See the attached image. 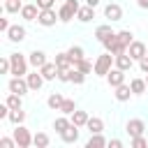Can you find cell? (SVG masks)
Wrapping results in <instances>:
<instances>
[{
	"instance_id": "obj_17",
	"label": "cell",
	"mask_w": 148,
	"mask_h": 148,
	"mask_svg": "<svg viewBox=\"0 0 148 148\" xmlns=\"http://www.w3.org/2000/svg\"><path fill=\"white\" fill-rule=\"evenodd\" d=\"M37 16H39V7H37V2L23 5V9H21V18H23V21H37Z\"/></svg>"
},
{
	"instance_id": "obj_45",
	"label": "cell",
	"mask_w": 148,
	"mask_h": 148,
	"mask_svg": "<svg viewBox=\"0 0 148 148\" xmlns=\"http://www.w3.org/2000/svg\"><path fill=\"white\" fill-rule=\"evenodd\" d=\"M9 25H12V23H9V18H0V30H2V32H7V30H9Z\"/></svg>"
},
{
	"instance_id": "obj_4",
	"label": "cell",
	"mask_w": 148,
	"mask_h": 148,
	"mask_svg": "<svg viewBox=\"0 0 148 148\" xmlns=\"http://www.w3.org/2000/svg\"><path fill=\"white\" fill-rule=\"evenodd\" d=\"M111 67H113V53L104 51V53L97 56V60H95V76H106Z\"/></svg>"
},
{
	"instance_id": "obj_11",
	"label": "cell",
	"mask_w": 148,
	"mask_h": 148,
	"mask_svg": "<svg viewBox=\"0 0 148 148\" xmlns=\"http://www.w3.org/2000/svg\"><path fill=\"white\" fill-rule=\"evenodd\" d=\"M127 53H130V56H132V58H134V60L139 62V60H141V58H143V56L148 53V46H146L143 42H139V39H134V42H132V44L127 46Z\"/></svg>"
},
{
	"instance_id": "obj_9",
	"label": "cell",
	"mask_w": 148,
	"mask_h": 148,
	"mask_svg": "<svg viewBox=\"0 0 148 148\" xmlns=\"http://www.w3.org/2000/svg\"><path fill=\"white\" fill-rule=\"evenodd\" d=\"M28 62H30V67H32V69H42L49 60H46V53H44V51L35 49V51H30V53H28Z\"/></svg>"
},
{
	"instance_id": "obj_37",
	"label": "cell",
	"mask_w": 148,
	"mask_h": 148,
	"mask_svg": "<svg viewBox=\"0 0 148 148\" xmlns=\"http://www.w3.org/2000/svg\"><path fill=\"white\" fill-rule=\"evenodd\" d=\"M130 146H132V148H146V146H148V139H146L143 134H141V136H132V139H130Z\"/></svg>"
},
{
	"instance_id": "obj_39",
	"label": "cell",
	"mask_w": 148,
	"mask_h": 148,
	"mask_svg": "<svg viewBox=\"0 0 148 148\" xmlns=\"http://www.w3.org/2000/svg\"><path fill=\"white\" fill-rule=\"evenodd\" d=\"M0 148H18V146H16V139L14 136H2L0 139Z\"/></svg>"
},
{
	"instance_id": "obj_31",
	"label": "cell",
	"mask_w": 148,
	"mask_h": 148,
	"mask_svg": "<svg viewBox=\"0 0 148 148\" xmlns=\"http://www.w3.org/2000/svg\"><path fill=\"white\" fill-rule=\"evenodd\" d=\"M21 9H23L21 0H5V12L7 14H21Z\"/></svg>"
},
{
	"instance_id": "obj_43",
	"label": "cell",
	"mask_w": 148,
	"mask_h": 148,
	"mask_svg": "<svg viewBox=\"0 0 148 148\" xmlns=\"http://www.w3.org/2000/svg\"><path fill=\"white\" fill-rule=\"evenodd\" d=\"M9 111H12V109H9L7 104H0V120H7V118H9Z\"/></svg>"
},
{
	"instance_id": "obj_42",
	"label": "cell",
	"mask_w": 148,
	"mask_h": 148,
	"mask_svg": "<svg viewBox=\"0 0 148 148\" xmlns=\"http://www.w3.org/2000/svg\"><path fill=\"white\" fill-rule=\"evenodd\" d=\"M113 42H116V32L113 35H109L104 42H102V46H104V51H111V46H113Z\"/></svg>"
},
{
	"instance_id": "obj_46",
	"label": "cell",
	"mask_w": 148,
	"mask_h": 148,
	"mask_svg": "<svg viewBox=\"0 0 148 148\" xmlns=\"http://www.w3.org/2000/svg\"><path fill=\"white\" fill-rule=\"evenodd\" d=\"M109 146L111 148H123V141L120 139H109Z\"/></svg>"
},
{
	"instance_id": "obj_33",
	"label": "cell",
	"mask_w": 148,
	"mask_h": 148,
	"mask_svg": "<svg viewBox=\"0 0 148 148\" xmlns=\"http://www.w3.org/2000/svg\"><path fill=\"white\" fill-rule=\"evenodd\" d=\"M74 67H76V69H81L83 74H90V72H95V62H90L88 58H81L79 62H74Z\"/></svg>"
},
{
	"instance_id": "obj_35",
	"label": "cell",
	"mask_w": 148,
	"mask_h": 148,
	"mask_svg": "<svg viewBox=\"0 0 148 148\" xmlns=\"http://www.w3.org/2000/svg\"><path fill=\"white\" fill-rule=\"evenodd\" d=\"M67 53H69L72 62H79L81 58H86V51H83L81 46H69V49H67Z\"/></svg>"
},
{
	"instance_id": "obj_18",
	"label": "cell",
	"mask_w": 148,
	"mask_h": 148,
	"mask_svg": "<svg viewBox=\"0 0 148 148\" xmlns=\"http://www.w3.org/2000/svg\"><path fill=\"white\" fill-rule=\"evenodd\" d=\"M86 130H88L90 134H99V132H104V120H102L99 116H90L88 123H86Z\"/></svg>"
},
{
	"instance_id": "obj_7",
	"label": "cell",
	"mask_w": 148,
	"mask_h": 148,
	"mask_svg": "<svg viewBox=\"0 0 148 148\" xmlns=\"http://www.w3.org/2000/svg\"><path fill=\"white\" fill-rule=\"evenodd\" d=\"M125 132L130 134V139H132V136H141V134L146 132V123H143L141 118H130V120L125 123Z\"/></svg>"
},
{
	"instance_id": "obj_24",
	"label": "cell",
	"mask_w": 148,
	"mask_h": 148,
	"mask_svg": "<svg viewBox=\"0 0 148 148\" xmlns=\"http://www.w3.org/2000/svg\"><path fill=\"white\" fill-rule=\"evenodd\" d=\"M56 65H58L60 69H69V67H74V62H72V58H69V53H67V51L56 53Z\"/></svg>"
},
{
	"instance_id": "obj_41",
	"label": "cell",
	"mask_w": 148,
	"mask_h": 148,
	"mask_svg": "<svg viewBox=\"0 0 148 148\" xmlns=\"http://www.w3.org/2000/svg\"><path fill=\"white\" fill-rule=\"evenodd\" d=\"M35 2L39 9H53V5H56V0H35Z\"/></svg>"
},
{
	"instance_id": "obj_23",
	"label": "cell",
	"mask_w": 148,
	"mask_h": 148,
	"mask_svg": "<svg viewBox=\"0 0 148 148\" xmlns=\"http://www.w3.org/2000/svg\"><path fill=\"white\" fill-rule=\"evenodd\" d=\"M104 146H109V139H104L102 132L99 134H90V139L86 141V148H104Z\"/></svg>"
},
{
	"instance_id": "obj_2",
	"label": "cell",
	"mask_w": 148,
	"mask_h": 148,
	"mask_svg": "<svg viewBox=\"0 0 148 148\" xmlns=\"http://www.w3.org/2000/svg\"><path fill=\"white\" fill-rule=\"evenodd\" d=\"M79 9H81V5H79V0H65V2L60 5V9H58V16H60V23H69L72 18H76V14H79Z\"/></svg>"
},
{
	"instance_id": "obj_19",
	"label": "cell",
	"mask_w": 148,
	"mask_h": 148,
	"mask_svg": "<svg viewBox=\"0 0 148 148\" xmlns=\"http://www.w3.org/2000/svg\"><path fill=\"white\" fill-rule=\"evenodd\" d=\"M113 32H116V30H113L109 23H102V25H97V28H95V35H92V37H95V39L102 44V42H104L109 35H113Z\"/></svg>"
},
{
	"instance_id": "obj_21",
	"label": "cell",
	"mask_w": 148,
	"mask_h": 148,
	"mask_svg": "<svg viewBox=\"0 0 148 148\" xmlns=\"http://www.w3.org/2000/svg\"><path fill=\"white\" fill-rule=\"evenodd\" d=\"M62 102H65V95H62V92H51V95L46 97V106L53 109V111H60Z\"/></svg>"
},
{
	"instance_id": "obj_47",
	"label": "cell",
	"mask_w": 148,
	"mask_h": 148,
	"mask_svg": "<svg viewBox=\"0 0 148 148\" xmlns=\"http://www.w3.org/2000/svg\"><path fill=\"white\" fill-rule=\"evenodd\" d=\"M136 5H139V9H148V0H136Z\"/></svg>"
},
{
	"instance_id": "obj_22",
	"label": "cell",
	"mask_w": 148,
	"mask_h": 148,
	"mask_svg": "<svg viewBox=\"0 0 148 148\" xmlns=\"http://www.w3.org/2000/svg\"><path fill=\"white\" fill-rule=\"evenodd\" d=\"M76 18H79L81 23H90V21L95 18V7H90V5H83V7L79 9Z\"/></svg>"
},
{
	"instance_id": "obj_36",
	"label": "cell",
	"mask_w": 148,
	"mask_h": 148,
	"mask_svg": "<svg viewBox=\"0 0 148 148\" xmlns=\"http://www.w3.org/2000/svg\"><path fill=\"white\" fill-rule=\"evenodd\" d=\"M74 111H76V104H74V99L65 97V102H62V106H60V113H65V116H72Z\"/></svg>"
},
{
	"instance_id": "obj_8",
	"label": "cell",
	"mask_w": 148,
	"mask_h": 148,
	"mask_svg": "<svg viewBox=\"0 0 148 148\" xmlns=\"http://www.w3.org/2000/svg\"><path fill=\"white\" fill-rule=\"evenodd\" d=\"M25 35H28V30H25V25H18V23H14V25H9V30L5 32V37H7L9 42H14V44H18V42H23V39H25Z\"/></svg>"
},
{
	"instance_id": "obj_6",
	"label": "cell",
	"mask_w": 148,
	"mask_h": 148,
	"mask_svg": "<svg viewBox=\"0 0 148 148\" xmlns=\"http://www.w3.org/2000/svg\"><path fill=\"white\" fill-rule=\"evenodd\" d=\"M7 90H9V92H16V95L23 97L25 92H30V86H28L25 76H12L9 83H7Z\"/></svg>"
},
{
	"instance_id": "obj_25",
	"label": "cell",
	"mask_w": 148,
	"mask_h": 148,
	"mask_svg": "<svg viewBox=\"0 0 148 148\" xmlns=\"http://www.w3.org/2000/svg\"><path fill=\"white\" fill-rule=\"evenodd\" d=\"M69 125H72V118H69V116H65V113H62V116H58V118L53 120V130H56L58 134H60V132H65Z\"/></svg>"
},
{
	"instance_id": "obj_49",
	"label": "cell",
	"mask_w": 148,
	"mask_h": 148,
	"mask_svg": "<svg viewBox=\"0 0 148 148\" xmlns=\"http://www.w3.org/2000/svg\"><path fill=\"white\" fill-rule=\"evenodd\" d=\"M146 83H148V74H146Z\"/></svg>"
},
{
	"instance_id": "obj_29",
	"label": "cell",
	"mask_w": 148,
	"mask_h": 148,
	"mask_svg": "<svg viewBox=\"0 0 148 148\" xmlns=\"http://www.w3.org/2000/svg\"><path fill=\"white\" fill-rule=\"evenodd\" d=\"M69 118H72V123H74V125L86 127V123H88V118H90V116H88V111H79V109H76V111L69 116Z\"/></svg>"
},
{
	"instance_id": "obj_40",
	"label": "cell",
	"mask_w": 148,
	"mask_h": 148,
	"mask_svg": "<svg viewBox=\"0 0 148 148\" xmlns=\"http://www.w3.org/2000/svg\"><path fill=\"white\" fill-rule=\"evenodd\" d=\"M72 69V67H69ZM69 69H60L58 67V81L60 83H69Z\"/></svg>"
},
{
	"instance_id": "obj_38",
	"label": "cell",
	"mask_w": 148,
	"mask_h": 148,
	"mask_svg": "<svg viewBox=\"0 0 148 148\" xmlns=\"http://www.w3.org/2000/svg\"><path fill=\"white\" fill-rule=\"evenodd\" d=\"M9 72H12V60H9V56H5L0 60V74H9Z\"/></svg>"
},
{
	"instance_id": "obj_44",
	"label": "cell",
	"mask_w": 148,
	"mask_h": 148,
	"mask_svg": "<svg viewBox=\"0 0 148 148\" xmlns=\"http://www.w3.org/2000/svg\"><path fill=\"white\" fill-rule=\"evenodd\" d=\"M139 67H141V72H143V74H148V53L139 60Z\"/></svg>"
},
{
	"instance_id": "obj_48",
	"label": "cell",
	"mask_w": 148,
	"mask_h": 148,
	"mask_svg": "<svg viewBox=\"0 0 148 148\" xmlns=\"http://www.w3.org/2000/svg\"><path fill=\"white\" fill-rule=\"evenodd\" d=\"M86 5H90V7H97V5H99V0H86Z\"/></svg>"
},
{
	"instance_id": "obj_13",
	"label": "cell",
	"mask_w": 148,
	"mask_h": 148,
	"mask_svg": "<svg viewBox=\"0 0 148 148\" xmlns=\"http://www.w3.org/2000/svg\"><path fill=\"white\" fill-rule=\"evenodd\" d=\"M113 65H116L118 69H123V72H130L132 65H134V58L125 51V53H120V56H113Z\"/></svg>"
},
{
	"instance_id": "obj_3",
	"label": "cell",
	"mask_w": 148,
	"mask_h": 148,
	"mask_svg": "<svg viewBox=\"0 0 148 148\" xmlns=\"http://www.w3.org/2000/svg\"><path fill=\"white\" fill-rule=\"evenodd\" d=\"M12 136L16 139V146H18V148H30V146H32V134H30V130H28L23 123L12 130Z\"/></svg>"
},
{
	"instance_id": "obj_34",
	"label": "cell",
	"mask_w": 148,
	"mask_h": 148,
	"mask_svg": "<svg viewBox=\"0 0 148 148\" xmlns=\"http://www.w3.org/2000/svg\"><path fill=\"white\" fill-rule=\"evenodd\" d=\"M83 81H86V74H83L81 69L72 67V69H69V83H74V86H81Z\"/></svg>"
},
{
	"instance_id": "obj_12",
	"label": "cell",
	"mask_w": 148,
	"mask_h": 148,
	"mask_svg": "<svg viewBox=\"0 0 148 148\" xmlns=\"http://www.w3.org/2000/svg\"><path fill=\"white\" fill-rule=\"evenodd\" d=\"M104 16L113 23V21H123V7L118 5V2H109L106 7H104Z\"/></svg>"
},
{
	"instance_id": "obj_14",
	"label": "cell",
	"mask_w": 148,
	"mask_h": 148,
	"mask_svg": "<svg viewBox=\"0 0 148 148\" xmlns=\"http://www.w3.org/2000/svg\"><path fill=\"white\" fill-rule=\"evenodd\" d=\"M106 83L111 86V88H116V86H120V83H125V72L123 69H118L116 65L109 69V74H106Z\"/></svg>"
},
{
	"instance_id": "obj_16",
	"label": "cell",
	"mask_w": 148,
	"mask_h": 148,
	"mask_svg": "<svg viewBox=\"0 0 148 148\" xmlns=\"http://www.w3.org/2000/svg\"><path fill=\"white\" fill-rule=\"evenodd\" d=\"M134 92H132V88H130V83H120V86H116L113 88V97L118 99V102H130V97H132Z\"/></svg>"
},
{
	"instance_id": "obj_32",
	"label": "cell",
	"mask_w": 148,
	"mask_h": 148,
	"mask_svg": "<svg viewBox=\"0 0 148 148\" xmlns=\"http://www.w3.org/2000/svg\"><path fill=\"white\" fill-rule=\"evenodd\" d=\"M118 42L127 49V46L134 42V32H132V30H118Z\"/></svg>"
},
{
	"instance_id": "obj_30",
	"label": "cell",
	"mask_w": 148,
	"mask_h": 148,
	"mask_svg": "<svg viewBox=\"0 0 148 148\" xmlns=\"http://www.w3.org/2000/svg\"><path fill=\"white\" fill-rule=\"evenodd\" d=\"M7 120L14 123V125H21V123H25V111H23V109H12Z\"/></svg>"
},
{
	"instance_id": "obj_27",
	"label": "cell",
	"mask_w": 148,
	"mask_h": 148,
	"mask_svg": "<svg viewBox=\"0 0 148 148\" xmlns=\"http://www.w3.org/2000/svg\"><path fill=\"white\" fill-rule=\"evenodd\" d=\"M130 88H132L134 95H143L148 90V83H146V79H132L130 81Z\"/></svg>"
},
{
	"instance_id": "obj_10",
	"label": "cell",
	"mask_w": 148,
	"mask_h": 148,
	"mask_svg": "<svg viewBox=\"0 0 148 148\" xmlns=\"http://www.w3.org/2000/svg\"><path fill=\"white\" fill-rule=\"evenodd\" d=\"M25 81H28L30 90H32V92H37V90L44 86V81H46V79L42 76V72H39V69H32V72H28V74H25Z\"/></svg>"
},
{
	"instance_id": "obj_1",
	"label": "cell",
	"mask_w": 148,
	"mask_h": 148,
	"mask_svg": "<svg viewBox=\"0 0 148 148\" xmlns=\"http://www.w3.org/2000/svg\"><path fill=\"white\" fill-rule=\"evenodd\" d=\"M9 60H12V76H25L28 74V67H30V62H28V56H23V53H9Z\"/></svg>"
},
{
	"instance_id": "obj_15",
	"label": "cell",
	"mask_w": 148,
	"mask_h": 148,
	"mask_svg": "<svg viewBox=\"0 0 148 148\" xmlns=\"http://www.w3.org/2000/svg\"><path fill=\"white\" fill-rule=\"evenodd\" d=\"M79 130H81V127L72 123L65 132H60V141H62V143H76V141H79Z\"/></svg>"
},
{
	"instance_id": "obj_28",
	"label": "cell",
	"mask_w": 148,
	"mask_h": 148,
	"mask_svg": "<svg viewBox=\"0 0 148 148\" xmlns=\"http://www.w3.org/2000/svg\"><path fill=\"white\" fill-rule=\"evenodd\" d=\"M5 104H7L9 109H23V97L16 95V92H9L7 99H5Z\"/></svg>"
},
{
	"instance_id": "obj_5",
	"label": "cell",
	"mask_w": 148,
	"mask_h": 148,
	"mask_svg": "<svg viewBox=\"0 0 148 148\" xmlns=\"http://www.w3.org/2000/svg\"><path fill=\"white\" fill-rule=\"evenodd\" d=\"M58 21H60V16H58V12H56V9H39L37 23H39L42 28H53Z\"/></svg>"
},
{
	"instance_id": "obj_20",
	"label": "cell",
	"mask_w": 148,
	"mask_h": 148,
	"mask_svg": "<svg viewBox=\"0 0 148 148\" xmlns=\"http://www.w3.org/2000/svg\"><path fill=\"white\" fill-rule=\"evenodd\" d=\"M39 72H42V76H44L46 81H56V79H58V65H56V60H53V62H46Z\"/></svg>"
},
{
	"instance_id": "obj_26",
	"label": "cell",
	"mask_w": 148,
	"mask_h": 148,
	"mask_svg": "<svg viewBox=\"0 0 148 148\" xmlns=\"http://www.w3.org/2000/svg\"><path fill=\"white\" fill-rule=\"evenodd\" d=\"M51 143V136L46 134V132H35L32 134V146H37V148H46Z\"/></svg>"
}]
</instances>
